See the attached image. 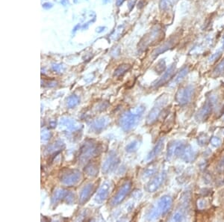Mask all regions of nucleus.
Wrapping results in <instances>:
<instances>
[{
  "label": "nucleus",
  "instance_id": "nucleus-20",
  "mask_svg": "<svg viewBox=\"0 0 224 222\" xmlns=\"http://www.w3.org/2000/svg\"><path fill=\"white\" fill-rule=\"evenodd\" d=\"M174 3V0H161L160 2V8L163 10L169 8L171 7Z\"/></svg>",
  "mask_w": 224,
  "mask_h": 222
},
{
  "label": "nucleus",
  "instance_id": "nucleus-23",
  "mask_svg": "<svg viewBox=\"0 0 224 222\" xmlns=\"http://www.w3.org/2000/svg\"><path fill=\"white\" fill-rule=\"evenodd\" d=\"M138 143L137 142V141H135V142L131 143V144H130L128 146V148L126 147V149H127L126 150H128V151L135 150L137 148V147H138Z\"/></svg>",
  "mask_w": 224,
  "mask_h": 222
},
{
  "label": "nucleus",
  "instance_id": "nucleus-5",
  "mask_svg": "<svg viewBox=\"0 0 224 222\" xmlns=\"http://www.w3.org/2000/svg\"><path fill=\"white\" fill-rule=\"evenodd\" d=\"M186 144L181 141H173L168 146L167 150V157L169 159L174 158V157L181 156L183 150H185Z\"/></svg>",
  "mask_w": 224,
  "mask_h": 222
},
{
  "label": "nucleus",
  "instance_id": "nucleus-12",
  "mask_svg": "<svg viewBox=\"0 0 224 222\" xmlns=\"http://www.w3.org/2000/svg\"><path fill=\"white\" fill-rule=\"evenodd\" d=\"M161 112H162V108H161L160 106H158L156 107L153 108V109L149 112V115L147 117V120H146L147 123L152 124V123H154L157 120L159 115H160Z\"/></svg>",
  "mask_w": 224,
  "mask_h": 222
},
{
  "label": "nucleus",
  "instance_id": "nucleus-24",
  "mask_svg": "<svg viewBox=\"0 0 224 222\" xmlns=\"http://www.w3.org/2000/svg\"><path fill=\"white\" fill-rule=\"evenodd\" d=\"M198 207L199 209H203L206 207V200L205 199H200V200H198Z\"/></svg>",
  "mask_w": 224,
  "mask_h": 222
},
{
  "label": "nucleus",
  "instance_id": "nucleus-19",
  "mask_svg": "<svg viewBox=\"0 0 224 222\" xmlns=\"http://www.w3.org/2000/svg\"><path fill=\"white\" fill-rule=\"evenodd\" d=\"M108 189H109V186L107 185H105L104 186H102L99 191V194H98V199H100L101 200H105L108 194Z\"/></svg>",
  "mask_w": 224,
  "mask_h": 222
},
{
  "label": "nucleus",
  "instance_id": "nucleus-17",
  "mask_svg": "<svg viewBox=\"0 0 224 222\" xmlns=\"http://www.w3.org/2000/svg\"><path fill=\"white\" fill-rule=\"evenodd\" d=\"M92 191H93V186L92 185H88V186L85 188L82 191L81 194V202L84 203L89 198V196L92 194Z\"/></svg>",
  "mask_w": 224,
  "mask_h": 222
},
{
  "label": "nucleus",
  "instance_id": "nucleus-11",
  "mask_svg": "<svg viewBox=\"0 0 224 222\" xmlns=\"http://www.w3.org/2000/svg\"><path fill=\"white\" fill-rule=\"evenodd\" d=\"M180 156L182 157V159L185 162H192L193 160H194L195 157H196V151H195L192 147H190V146H188V147L186 146Z\"/></svg>",
  "mask_w": 224,
  "mask_h": 222
},
{
  "label": "nucleus",
  "instance_id": "nucleus-18",
  "mask_svg": "<svg viewBox=\"0 0 224 222\" xmlns=\"http://www.w3.org/2000/svg\"><path fill=\"white\" fill-rule=\"evenodd\" d=\"M130 68V66L128 64H123V65H120L117 70H115V76H120L123 75L126 71H128L129 69Z\"/></svg>",
  "mask_w": 224,
  "mask_h": 222
},
{
  "label": "nucleus",
  "instance_id": "nucleus-25",
  "mask_svg": "<svg viewBox=\"0 0 224 222\" xmlns=\"http://www.w3.org/2000/svg\"><path fill=\"white\" fill-rule=\"evenodd\" d=\"M52 7V5L51 4V3H44V4L43 5V8L45 9H49V8H51Z\"/></svg>",
  "mask_w": 224,
  "mask_h": 222
},
{
  "label": "nucleus",
  "instance_id": "nucleus-3",
  "mask_svg": "<svg viewBox=\"0 0 224 222\" xmlns=\"http://www.w3.org/2000/svg\"><path fill=\"white\" fill-rule=\"evenodd\" d=\"M162 38H164V33L162 32L160 26H155L151 30L149 33H148L146 36L143 37L139 44L140 49H146L147 46L156 43L160 41Z\"/></svg>",
  "mask_w": 224,
  "mask_h": 222
},
{
  "label": "nucleus",
  "instance_id": "nucleus-13",
  "mask_svg": "<svg viewBox=\"0 0 224 222\" xmlns=\"http://www.w3.org/2000/svg\"><path fill=\"white\" fill-rule=\"evenodd\" d=\"M188 73H189V67H183V68L176 74V76L174 77L173 80L171 82V85H176L179 84V83L182 80H183L184 78H185V77L188 75Z\"/></svg>",
  "mask_w": 224,
  "mask_h": 222
},
{
  "label": "nucleus",
  "instance_id": "nucleus-29",
  "mask_svg": "<svg viewBox=\"0 0 224 222\" xmlns=\"http://www.w3.org/2000/svg\"><path fill=\"white\" fill-rule=\"evenodd\" d=\"M223 120H224V117H223Z\"/></svg>",
  "mask_w": 224,
  "mask_h": 222
},
{
  "label": "nucleus",
  "instance_id": "nucleus-16",
  "mask_svg": "<svg viewBox=\"0 0 224 222\" xmlns=\"http://www.w3.org/2000/svg\"><path fill=\"white\" fill-rule=\"evenodd\" d=\"M224 74V58L219 62L217 67L214 69L212 76L214 77H217Z\"/></svg>",
  "mask_w": 224,
  "mask_h": 222
},
{
  "label": "nucleus",
  "instance_id": "nucleus-14",
  "mask_svg": "<svg viewBox=\"0 0 224 222\" xmlns=\"http://www.w3.org/2000/svg\"><path fill=\"white\" fill-rule=\"evenodd\" d=\"M174 123H175V116H174V114L173 113L170 116L167 117L165 121L164 122L162 127V130L164 131V133H167V132L170 131V130L173 128Z\"/></svg>",
  "mask_w": 224,
  "mask_h": 222
},
{
  "label": "nucleus",
  "instance_id": "nucleus-8",
  "mask_svg": "<svg viewBox=\"0 0 224 222\" xmlns=\"http://www.w3.org/2000/svg\"><path fill=\"white\" fill-rule=\"evenodd\" d=\"M131 188H132L131 182H126L125 184L122 185V187H120V189H119L118 191H117L116 195L113 197L112 204H114V205L120 204V203L125 198V196L127 195V194L129 192Z\"/></svg>",
  "mask_w": 224,
  "mask_h": 222
},
{
  "label": "nucleus",
  "instance_id": "nucleus-15",
  "mask_svg": "<svg viewBox=\"0 0 224 222\" xmlns=\"http://www.w3.org/2000/svg\"><path fill=\"white\" fill-rule=\"evenodd\" d=\"M164 148V141L163 140H161L158 142V144H156V146L153 148V150L150 152V153L148 156V159H151L154 158L155 156L159 155L161 152H162V149Z\"/></svg>",
  "mask_w": 224,
  "mask_h": 222
},
{
  "label": "nucleus",
  "instance_id": "nucleus-28",
  "mask_svg": "<svg viewBox=\"0 0 224 222\" xmlns=\"http://www.w3.org/2000/svg\"><path fill=\"white\" fill-rule=\"evenodd\" d=\"M220 167H222V168H223V167L224 168V158L223 159H222L221 162H220Z\"/></svg>",
  "mask_w": 224,
  "mask_h": 222
},
{
  "label": "nucleus",
  "instance_id": "nucleus-21",
  "mask_svg": "<svg viewBox=\"0 0 224 222\" xmlns=\"http://www.w3.org/2000/svg\"><path fill=\"white\" fill-rule=\"evenodd\" d=\"M220 143H221L220 139L217 137H212V139H211V144L215 147H219V146L220 145Z\"/></svg>",
  "mask_w": 224,
  "mask_h": 222
},
{
  "label": "nucleus",
  "instance_id": "nucleus-10",
  "mask_svg": "<svg viewBox=\"0 0 224 222\" xmlns=\"http://www.w3.org/2000/svg\"><path fill=\"white\" fill-rule=\"evenodd\" d=\"M175 70H176V65L175 64H173V65L170 66L168 69H167V71L164 73V74L162 76V78L160 79L159 82L156 83V86L159 87L161 85H164V83H166L167 82H168L170 79L172 78V76L174 75L175 73Z\"/></svg>",
  "mask_w": 224,
  "mask_h": 222
},
{
  "label": "nucleus",
  "instance_id": "nucleus-2",
  "mask_svg": "<svg viewBox=\"0 0 224 222\" xmlns=\"http://www.w3.org/2000/svg\"><path fill=\"white\" fill-rule=\"evenodd\" d=\"M173 205V200L169 196H164L160 199L156 205L153 207L152 211L148 215V219L155 220L164 215L171 209Z\"/></svg>",
  "mask_w": 224,
  "mask_h": 222
},
{
  "label": "nucleus",
  "instance_id": "nucleus-6",
  "mask_svg": "<svg viewBox=\"0 0 224 222\" xmlns=\"http://www.w3.org/2000/svg\"><path fill=\"white\" fill-rule=\"evenodd\" d=\"M214 103L211 99L206 101L202 107L198 111L196 117L199 121H205L209 118L213 110Z\"/></svg>",
  "mask_w": 224,
  "mask_h": 222
},
{
  "label": "nucleus",
  "instance_id": "nucleus-1",
  "mask_svg": "<svg viewBox=\"0 0 224 222\" xmlns=\"http://www.w3.org/2000/svg\"><path fill=\"white\" fill-rule=\"evenodd\" d=\"M145 111V107L139 106L134 109L128 111L122 115L121 119L122 127L125 130H130L137 125L142 117Z\"/></svg>",
  "mask_w": 224,
  "mask_h": 222
},
{
  "label": "nucleus",
  "instance_id": "nucleus-9",
  "mask_svg": "<svg viewBox=\"0 0 224 222\" xmlns=\"http://www.w3.org/2000/svg\"><path fill=\"white\" fill-rule=\"evenodd\" d=\"M166 177H167V174L164 172L159 173L152 181L149 182L147 186V191L149 192H154L155 191L157 190L163 184L164 180L166 179Z\"/></svg>",
  "mask_w": 224,
  "mask_h": 222
},
{
  "label": "nucleus",
  "instance_id": "nucleus-7",
  "mask_svg": "<svg viewBox=\"0 0 224 222\" xmlns=\"http://www.w3.org/2000/svg\"><path fill=\"white\" fill-rule=\"evenodd\" d=\"M179 35H174V36H172L168 41H167L165 43H164L162 46H159L157 49H155V50L154 51V52H153L154 57L159 56L161 53L168 50V49H171L172 47H173V46L179 42Z\"/></svg>",
  "mask_w": 224,
  "mask_h": 222
},
{
  "label": "nucleus",
  "instance_id": "nucleus-22",
  "mask_svg": "<svg viewBox=\"0 0 224 222\" xmlns=\"http://www.w3.org/2000/svg\"><path fill=\"white\" fill-rule=\"evenodd\" d=\"M173 220L175 221H181L183 220V215L180 212H176L174 214L173 217Z\"/></svg>",
  "mask_w": 224,
  "mask_h": 222
},
{
  "label": "nucleus",
  "instance_id": "nucleus-4",
  "mask_svg": "<svg viewBox=\"0 0 224 222\" xmlns=\"http://www.w3.org/2000/svg\"><path fill=\"white\" fill-rule=\"evenodd\" d=\"M195 88L193 85H188L180 88L176 95V100L181 106L188 104L194 97Z\"/></svg>",
  "mask_w": 224,
  "mask_h": 222
},
{
  "label": "nucleus",
  "instance_id": "nucleus-27",
  "mask_svg": "<svg viewBox=\"0 0 224 222\" xmlns=\"http://www.w3.org/2000/svg\"><path fill=\"white\" fill-rule=\"evenodd\" d=\"M123 2L124 0H116V4H117V6H120Z\"/></svg>",
  "mask_w": 224,
  "mask_h": 222
},
{
  "label": "nucleus",
  "instance_id": "nucleus-26",
  "mask_svg": "<svg viewBox=\"0 0 224 222\" xmlns=\"http://www.w3.org/2000/svg\"><path fill=\"white\" fill-rule=\"evenodd\" d=\"M135 2H136V0H129V8L130 10H131L132 8L135 5Z\"/></svg>",
  "mask_w": 224,
  "mask_h": 222
}]
</instances>
